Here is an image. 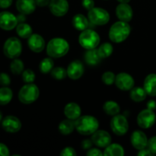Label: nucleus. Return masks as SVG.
<instances>
[{"label":"nucleus","instance_id":"nucleus-1","mask_svg":"<svg viewBox=\"0 0 156 156\" xmlns=\"http://www.w3.org/2000/svg\"><path fill=\"white\" fill-rule=\"evenodd\" d=\"M76 129L84 136L92 135L98 130L99 126L98 120L93 116L85 115L79 117L75 120Z\"/></svg>","mask_w":156,"mask_h":156},{"label":"nucleus","instance_id":"nucleus-2","mask_svg":"<svg viewBox=\"0 0 156 156\" xmlns=\"http://www.w3.org/2000/svg\"><path fill=\"white\" fill-rule=\"evenodd\" d=\"M69 50V43L63 38H53L49 41L47 46V53L51 58L62 57L68 53Z\"/></svg>","mask_w":156,"mask_h":156},{"label":"nucleus","instance_id":"nucleus-3","mask_svg":"<svg viewBox=\"0 0 156 156\" xmlns=\"http://www.w3.org/2000/svg\"><path fill=\"white\" fill-rule=\"evenodd\" d=\"M131 27L126 21H119L114 23L109 30V37L114 43H121L129 37Z\"/></svg>","mask_w":156,"mask_h":156},{"label":"nucleus","instance_id":"nucleus-4","mask_svg":"<svg viewBox=\"0 0 156 156\" xmlns=\"http://www.w3.org/2000/svg\"><path fill=\"white\" fill-rule=\"evenodd\" d=\"M40 91L38 87L33 83H27L20 89L18 99L25 105H30L36 101L39 97Z\"/></svg>","mask_w":156,"mask_h":156},{"label":"nucleus","instance_id":"nucleus-5","mask_svg":"<svg viewBox=\"0 0 156 156\" xmlns=\"http://www.w3.org/2000/svg\"><path fill=\"white\" fill-rule=\"evenodd\" d=\"M79 42L83 48L86 50L94 49L100 43V37L98 34L92 29H85L82 30L79 35Z\"/></svg>","mask_w":156,"mask_h":156},{"label":"nucleus","instance_id":"nucleus-6","mask_svg":"<svg viewBox=\"0 0 156 156\" xmlns=\"http://www.w3.org/2000/svg\"><path fill=\"white\" fill-rule=\"evenodd\" d=\"M22 51V44L19 39L12 37L5 42L3 47L4 54L9 59H15L21 55Z\"/></svg>","mask_w":156,"mask_h":156},{"label":"nucleus","instance_id":"nucleus-7","mask_svg":"<svg viewBox=\"0 0 156 156\" xmlns=\"http://www.w3.org/2000/svg\"><path fill=\"white\" fill-rule=\"evenodd\" d=\"M88 18L94 25H105L110 20V15L105 9L101 8H93L88 11Z\"/></svg>","mask_w":156,"mask_h":156},{"label":"nucleus","instance_id":"nucleus-8","mask_svg":"<svg viewBox=\"0 0 156 156\" xmlns=\"http://www.w3.org/2000/svg\"><path fill=\"white\" fill-rule=\"evenodd\" d=\"M111 128L117 136H123L129 129V123L126 117L121 114L114 116L111 121Z\"/></svg>","mask_w":156,"mask_h":156},{"label":"nucleus","instance_id":"nucleus-9","mask_svg":"<svg viewBox=\"0 0 156 156\" xmlns=\"http://www.w3.org/2000/svg\"><path fill=\"white\" fill-rule=\"evenodd\" d=\"M137 123L143 129H149L155 124L156 115L154 111L145 109L142 111L137 116Z\"/></svg>","mask_w":156,"mask_h":156},{"label":"nucleus","instance_id":"nucleus-10","mask_svg":"<svg viewBox=\"0 0 156 156\" xmlns=\"http://www.w3.org/2000/svg\"><path fill=\"white\" fill-rule=\"evenodd\" d=\"M134 79L130 75L126 73H119L116 76L115 85L117 88L122 91H129L134 86Z\"/></svg>","mask_w":156,"mask_h":156},{"label":"nucleus","instance_id":"nucleus-11","mask_svg":"<svg viewBox=\"0 0 156 156\" xmlns=\"http://www.w3.org/2000/svg\"><path fill=\"white\" fill-rule=\"evenodd\" d=\"M18 22L17 17L9 12H0V28L11 30L16 27Z\"/></svg>","mask_w":156,"mask_h":156},{"label":"nucleus","instance_id":"nucleus-12","mask_svg":"<svg viewBox=\"0 0 156 156\" xmlns=\"http://www.w3.org/2000/svg\"><path fill=\"white\" fill-rule=\"evenodd\" d=\"M49 8L53 15L62 17L69 11V2L67 0H50Z\"/></svg>","mask_w":156,"mask_h":156},{"label":"nucleus","instance_id":"nucleus-13","mask_svg":"<svg viewBox=\"0 0 156 156\" xmlns=\"http://www.w3.org/2000/svg\"><path fill=\"white\" fill-rule=\"evenodd\" d=\"M93 144L100 148H106L111 143V136L105 130H97L92 134Z\"/></svg>","mask_w":156,"mask_h":156},{"label":"nucleus","instance_id":"nucleus-14","mask_svg":"<svg viewBox=\"0 0 156 156\" xmlns=\"http://www.w3.org/2000/svg\"><path fill=\"white\" fill-rule=\"evenodd\" d=\"M2 126L6 132L15 133L21 129V123L15 116H7L2 121Z\"/></svg>","mask_w":156,"mask_h":156},{"label":"nucleus","instance_id":"nucleus-15","mask_svg":"<svg viewBox=\"0 0 156 156\" xmlns=\"http://www.w3.org/2000/svg\"><path fill=\"white\" fill-rule=\"evenodd\" d=\"M85 68L80 60H74L69 65L67 68V76L73 80L80 79L84 74Z\"/></svg>","mask_w":156,"mask_h":156},{"label":"nucleus","instance_id":"nucleus-16","mask_svg":"<svg viewBox=\"0 0 156 156\" xmlns=\"http://www.w3.org/2000/svg\"><path fill=\"white\" fill-rule=\"evenodd\" d=\"M131 143L135 149L138 150L145 149L148 146V139L146 134L140 130H136L131 135Z\"/></svg>","mask_w":156,"mask_h":156},{"label":"nucleus","instance_id":"nucleus-17","mask_svg":"<svg viewBox=\"0 0 156 156\" xmlns=\"http://www.w3.org/2000/svg\"><path fill=\"white\" fill-rule=\"evenodd\" d=\"M116 15L120 21L129 22L132 20L133 12L128 3H120L116 8Z\"/></svg>","mask_w":156,"mask_h":156},{"label":"nucleus","instance_id":"nucleus-18","mask_svg":"<svg viewBox=\"0 0 156 156\" xmlns=\"http://www.w3.org/2000/svg\"><path fill=\"white\" fill-rule=\"evenodd\" d=\"M27 39L29 48L34 53H40L45 47V41L42 36L38 34H32L31 36Z\"/></svg>","mask_w":156,"mask_h":156},{"label":"nucleus","instance_id":"nucleus-19","mask_svg":"<svg viewBox=\"0 0 156 156\" xmlns=\"http://www.w3.org/2000/svg\"><path fill=\"white\" fill-rule=\"evenodd\" d=\"M35 0H17L16 8L20 13L30 15L33 13L36 9Z\"/></svg>","mask_w":156,"mask_h":156},{"label":"nucleus","instance_id":"nucleus-20","mask_svg":"<svg viewBox=\"0 0 156 156\" xmlns=\"http://www.w3.org/2000/svg\"><path fill=\"white\" fill-rule=\"evenodd\" d=\"M81 108L78 104L74 102H70L66 105L64 108V114L66 117L70 120H76L81 116Z\"/></svg>","mask_w":156,"mask_h":156},{"label":"nucleus","instance_id":"nucleus-21","mask_svg":"<svg viewBox=\"0 0 156 156\" xmlns=\"http://www.w3.org/2000/svg\"><path fill=\"white\" fill-rule=\"evenodd\" d=\"M143 88L148 95L152 97L156 96V74L152 73L146 76L144 80Z\"/></svg>","mask_w":156,"mask_h":156},{"label":"nucleus","instance_id":"nucleus-22","mask_svg":"<svg viewBox=\"0 0 156 156\" xmlns=\"http://www.w3.org/2000/svg\"><path fill=\"white\" fill-rule=\"evenodd\" d=\"M72 22H73V27L76 30L82 31L88 28L90 21L85 15H82V14H77L73 17Z\"/></svg>","mask_w":156,"mask_h":156},{"label":"nucleus","instance_id":"nucleus-23","mask_svg":"<svg viewBox=\"0 0 156 156\" xmlns=\"http://www.w3.org/2000/svg\"><path fill=\"white\" fill-rule=\"evenodd\" d=\"M85 59L87 64L90 66L98 65L101 62V56H99V53L96 48L91 49V50H87L86 53L85 54Z\"/></svg>","mask_w":156,"mask_h":156},{"label":"nucleus","instance_id":"nucleus-24","mask_svg":"<svg viewBox=\"0 0 156 156\" xmlns=\"http://www.w3.org/2000/svg\"><path fill=\"white\" fill-rule=\"evenodd\" d=\"M124 154L123 148L117 143H111L109 146H107L104 152V155L108 156H123Z\"/></svg>","mask_w":156,"mask_h":156},{"label":"nucleus","instance_id":"nucleus-25","mask_svg":"<svg viewBox=\"0 0 156 156\" xmlns=\"http://www.w3.org/2000/svg\"><path fill=\"white\" fill-rule=\"evenodd\" d=\"M76 129L75 121L70 119H66L60 122L59 125V130L63 135H69L72 133Z\"/></svg>","mask_w":156,"mask_h":156},{"label":"nucleus","instance_id":"nucleus-26","mask_svg":"<svg viewBox=\"0 0 156 156\" xmlns=\"http://www.w3.org/2000/svg\"><path fill=\"white\" fill-rule=\"evenodd\" d=\"M103 110L108 115L115 116L120 111V108L117 102L114 101H108L103 105Z\"/></svg>","mask_w":156,"mask_h":156},{"label":"nucleus","instance_id":"nucleus-27","mask_svg":"<svg viewBox=\"0 0 156 156\" xmlns=\"http://www.w3.org/2000/svg\"><path fill=\"white\" fill-rule=\"evenodd\" d=\"M130 98L133 101L141 102L146 98L147 93L145 91L144 88H140V87H135L130 90Z\"/></svg>","mask_w":156,"mask_h":156},{"label":"nucleus","instance_id":"nucleus-28","mask_svg":"<svg viewBox=\"0 0 156 156\" xmlns=\"http://www.w3.org/2000/svg\"><path fill=\"white\" fill-rule=\"evenodd\" d=\"M16 32L18 36L24 39L30 37L33 34L31 27L28 24L24 22L18 24V25L16 26Z\"/></svg>","mask_w":156,"mask_h":156},{"label":"nucleus","instance_id":"nucleus-29","mask_svg":"<svg viewBox=\"0 0 156 156\" xmlns=\"http://www.w3.org/2000/svg\"><path fill=\"white\" fill-rule=\"evenodd\" d=\"M13 92L12 89L7 86L0 88V105H6L12 101Z\"/></svg>","mask_w":156,"mask_h":156},{"label":"nucleus","instance_id":"nucleus-30","mask_svg":"<svg viewBox=\"0 0 156 156\" xmlns=\"http://www.w3.org/2000/svg\"><path fill=\"white\" fill-rule=\"evenodd\" d=\"M53 68H54V62H53V59H51V57L44 58L39 65L40 71L44 74H47V73L51 72Z\"/></svg>","mask_w":156,"mask_h":156},{"label":"nucleus","instance_id":"nucleus-31","mask_svg":"<svg viewBox=\"0 0 156 156\" xmlns=\"http://www.w3.org/2000/svg\"><path fill=\"white\" fill-rule=\"evenodd\" d=\"M113 51H114L113 46L111 44H109V43H104L98 49L99 56H101V59H105V58L111 56L112 54Z\"/></svg>","mask_w":156,"mask_h":156},{"label":"nucleus","instance_id":"nucleus-32","mask_svg":"<svg viewBox=\"0 0 156 156\" xmlns=\"http://www.w3.org/2000/svg\"><path fill=\"white\" fill-rule=\"evenodd\" d=\"M10 69L12 73L15 75H19L24 71V63L19 59H13L10 65Z\"/></svg>","mask_w":156,"mask_h":156},{"label":"nucleus","instance_id":"nucleus-33","mask_svg":"<svg viewBox=\"0 0 156 156\" xmlns=\"http://www.w3.org/2000/svg\"><path fill=\"white\" fill-rule=\"evenodd\" d=\"M50 73H51L52 77L57 80L64 79L67 76V70H66L62 67H55Z\"/></svg>","mask_w":156,"mask_h":156},{"label":"nucleus","instance_id":"nucleus-34","mask_svg":"<svg viewBox=\"0 0 156 156\" xmlns=\"http://www.w3.org/2000/svg\"><path fill=\"white\" fill-rule=\"evenodd\" d=\"M116 76L114 73L112 72H105L103 75H102L101 80L105 85H111L115 82Z\"/></svg>","mask_w":156,"mask_h":156},{"label":"nucleus","instance_id":"nucleus-35","mask_svg":"<svg viewBox=\"0 0 156 156\" xmlns=\"http://www.w3.org/2000/svg\"><path fill=\"white\" fill-rule=\"evenodd\" d=\"M35 74L31 69H26L22 73V79L25 83H33L35 80Z\"/></svg>","mask_w":156,"mask_h":156},{"label":"nucleus","instance_id":"nucleus-36","mask_svg":"<svg viewBox=\"0 0 156 156\" xmlns=\"http://www.w3.org/2000/svg\"><path fill=\"white\" fill-rule=\"evenodd\" d=\"M11 79L8 74L5 73H0V85L2 86H8L10 85Z\"/></svg>","mask_w":156,"mask_h":156},{"label":"nucleus","instance_id":"nucleus-37","mask_svg":"<svg viewBox=\"0 0 156 156\" xmlns=\"http://www.w3.org/2000/svg\"><path fill=\"white\" fill-rule=\"evenodd\" d=\"M148 149L155 155L156 154V136L150 138L148 141Z\"/></svg>","mask_w":156,"mask_h":156},{"label":"nucleus","instance_id":"nucleus-38","mask_svg":"<svg viewBox=\"0 0 156 156\" xmlns=\"http://www.w3.org/2000/svg\"><path fill=\"white\" fill-rule=\"evenodd\" d=\"M60 155L62 156H76V152L75 149L72 147H66L62 150L60 152Z\"/></svg>","mask_w":156,"mask_h":156},{"label":"nucleus","instance_id":"nucleus-39","mask_svg":"<svg viewBox=\"0 0 156 156\" xmlns=\"http://www.w3.org/2000/svg\"><path fill=\"white\" fill-rule=\"evenodd\" d=\"M82 5L85 9L87 10H91L93 8H94V0H82Z\"/></svg>","mask_w":156,"mask_h":156},{"label":"nucleus","instance_id":"nucleus-40","mask_svg":"<svg viewBox=\"0 0 156 156\" xmlns=\"http://www.w3.org/2000/svg\"><path fill=\"white\" fill-rule=\"evenodd\" d=\"M93 145V142L91 140H85L82 141V148L84 149V150H88L91 148Z\"/></svg>","mask_w":156,"mask_h":156},{"label":"nucleus","instance_id":"nucleus-41","mask_svg":"<svg viewBox=\"0 0 156 156\" xmlns=\"http://www.w3.org/2000/svg\"><path fill=\"white\" fill-rule=\"evenodd\" d=\"M104 153L98 149H90L88 150L87 155L88 156H96V155H103Z\"/></svg>","mask_w":156,"mask_h":156},{"label":"nucleus","instance_id":"nucleus-42","mask_svg":"<svg viewBox=\"0 0 156 156\" xmlns=\"http://www.w3.org/2000/svg\"><path fill=\"white\" fill-rule=\"evenodd\" d=\"M9 148L3 143H0V156H9Z\"/></svg>","mask_w":156,"mask_h":156},{"label":"nucleus","instance_id":"nucleus-43","mask_svg":"<svg viewBox=\"0 0 156 156\" xmlns=\"http://www.w3.org/2000/svg\"><path fill=\"white\" fill-rule=\"evenodd\" d=\"M137 155H139V156H152V155H154V154L152 153V152H151L149 149H146V148H145V149H141V150L139 151Z\"/></svg>","mask_w":156,"mask_h":156},{"label":"nucleus","instance_id":"nucleus-44","mask_svg":"<svg viewBox=\"0 0 156 156\" xmlns=\"http://www.w3.org/2000/svg\"><path fill=\"white\" fill-rule=\"evenodd\" d=\"M12 4V0H0V8L7 9L10 7Z\"/></svg>","mask_w":156,"mask_h":156},{"label":"nucleus","instance_id":"nucleus-45","mask_svg":"<svg viewBox=\"0 0 156 156\" xmlns=\"http://www.w3.org/2000/svg\"><path fill=\"white\" fill-rule=\"evenodd\" d=\"M36 5L39 7H45L49 5L50 2V0H35Z\"/></svg>","mask_w":156,"mask_h":156},{"label":"nucleus","instance_id":"nucleus-46","mask_svg":"<svg viewBox=\"0 0 156 156\" xmlns=\"http://www.w3.org/2000/svg\"><path fill=\"white\" fill-rule=\"evenodd\" d=\"M147 108L149 110H152V111H154V110L156 109V102L154 100H150L147 103Z\"/></svg>","mask_w":156,"mask_h":156},{"label":"nucleus","instance_id":"nucleus-47","mask_svg":"<svg viewBox=\"0 0 156 156\" xmlns=\"http://www.w3.org/2000/svg\"><path fill=\"white\" fill-rule=\"evenodd\" d=\"M26 15H24V14H22V13H20L19 15H17V20H18V24L19 23H24V21H26V17H25Z\"/></svg>","mask_w":156,"mask_h":156},{"label":"nucleus","instance_id":"nucleus-48","mask_svg":"<svg viewBox=\"0 0 156 156\" xmlns=\"http://www.w3.org/2000/svg\"><path fill=\"white\" fill-rule=\"evenodd\" d=\"M120 3H129L130 0H117Z\"/></svg>","mask_w":156,"mask_h":156},{"label":"nucleus","instance_id":"nucleus-49","mask_svg":"<svg viewBox=\"0 0 156 156\" xmlns=\"http://www.w3.org/2000/svg\"><path fill=\"white\" fill-rule=\"evenodd\" d=\"M2 113L1 112V111H0V123H1L2 121Z\"/></svg>","mask_w":156,"mask_h":156}]
</instances>
